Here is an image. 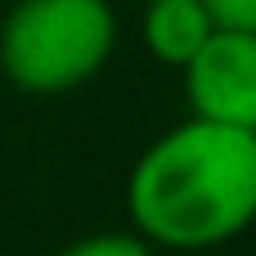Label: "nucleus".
<instances>
[{
	"mask_svg": "<svg viewBox=\"0 0 256 256\" xmlns=\"http://www.w3.org/2000/svg\"><path fill=\"white\" fill-rule=\"evenodd\" d=\"M117 45L108 0H18L0 27V68L27 94L86 86Z\"/></svg>",
	"mask_w": 256,
	"mask_h": 256,
	"instance_id": "2",
	"label": "nucleus"
},
{
	"mask_svg": "<svg viewBox=\"0 0 256 256\" xmlns=\"http://www.w3.org/2000/svg\"><path fill=\"white\" fill-rule=\"evenodd\" d=\"M135 230L162 248H216L256 220V130L194 117L153 140L126 184Z\"/></svg>",
	"mask_w": 256,
	"mask_h": 256,
	"instance_id": "1",
	"label": "nucleus"
},
{
	"mask_svg": "<svg viewBox=\"0 0 256 256\" xmlns=\"http://www.w3.org/2000/svg\"><path fill=\"white\" fill-rule=\"evenodd\" d=\"M220 32H256V0H202Z\"/></svg>",
	"mask_w": 256,
	"mask_h": 256,
	"instance_id": "6",
	"label": "nucleus"
},
{
	"mask_svg": "<svg viewBox=\"0 0 256 256\" xmlns=\"http://www.w3.org/2000/svg\"><path fill=\"white\" fill-rule=\"evenodd\" d=\"M216 32L212 14L202 9V0H148V14H144V40L148 50L171 63V68H184L202 45L207 36Z\"/></svg>",
	"mask_w": 256,
	"mask_h": 256,
	"instance_id": "4",
	"label": "nucleus"
},
{
	"mask_svg": "<svg viewBox=\"0 0 256 256\" xmlns=\"http://www.w3.org/2000/svg\"><path fill=\"white\" fill-rule=\"evenodd\" d=\"M194 117L256 130V32H212L207 45L180 68Z\"/></svg>",
	"mask_w": 256,
	"mask_h": 256,
	"instance_id": "3",
	"label": "nucleus"
},
{
	"mask_svg": "<svg viewBox=\"0 0 256 256\" xmlns=\"http://www.w3.org/2000/svg\"><path fill=\"white\" fill-rule=\"evenodd\" d=\"M58 256H153V243L144 234H86Z\"/></svg>",
	"mask_w": 256,
	"mask_h": 256,
	"instance_id": "5",
	"label": "nucleus"
}]
</instances>
